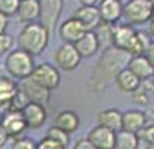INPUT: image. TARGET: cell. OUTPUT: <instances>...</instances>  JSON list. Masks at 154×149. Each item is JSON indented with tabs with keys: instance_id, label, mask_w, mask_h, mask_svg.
Returning <instances> with one entry per match:
<instances>
[{
	"instance_id": "6",
	"label": "cell",
	"mask_w": 154,
	"mask_h": 149,
	"mask_svg": "<svg viewBox=\"0 0 154 149\" xmlns=\"http://www.w3.org/2000/svg\"><path fill=\"white\" fill-rule=\"evenodd\" d=\"M0 123L7 134L9 141H17V139L24 137L26 130H28L21 111H5L0 118Z\"/></svg>"
},
{
	"instance_id": "9",
	"label": "cell",
	"mask_w": 154,
	"mask_h": 149,
	"mask_svg": "<svg viewBox=\"0 0 154 149\" xmlns=\"http://www.w3.org/2000/svg\"><path fill=\"white\" fill-rule=\"evenodd\" d=\"M19 88L28 97L29 102H38V104H43V106H47L50 102V90H47L42 85H38L31 76L21 80L19 82Z\"/></svg>"
},
{
	"instance_id": "32",
	"label": "cell",
	"mask_w": 154,
	"mask_h": 149,
	"mask_svg": "<svg viewBox=\"0 0 154 149\" xmlns=\"http://www.w3.org/2000/svg\"><path fill=\"white\" fill-rule=\"evenodd\" d=\"M36 149H66L61 144H57L56 141H52L49 137H43L40 142H36Z\"/></svg>"
},
{
	"instance_id": "3",
	"label": "cell",
	"mask_w": 154,
	"mask_h": 149,
	"mask_svg": "<svg viewBox=\"0 0 154 149\" xmlns=\"http://www.w3.org/2000/svg\"><path fill=\"white\" fill-rule=\"evenodd\" d=\"M151 0H126L123 4V19L132 26H140L151 21Z\"/></svg>"
},
{
	"instance_id": "21",
	"label": "cell",
	"mask_w": 154,
	"mask_h": 149,
	"mask_svg": "<svg viewBox=\"0 0 154 149\" xmlns=\"http://www.w3.org/2000/svg\"><path fill=\"white\" fill-rule=\"evenodd\" d=\"M54 125L59 127L61 130H64L66 134H73V132H76L78 127H80V116H78V113H75V111L66 109V111H61V113L56 114Z\"/></svg>"
},
{
	"instance_id": "10",
	"label": "cell",
	"mask_w": 154,
	"mask_h": 149,
	"mask_svg": "<svg viewBox=\"0 0 154 149\" xmlns=\"http://www.w3.org/2000/svg\"><path fill=\"white\" fill-rule=\"evenodd\" d=\"M21 114L26 121V127L31 128V130L42 128L47 121V107L43 104H38V102H28L23 107Z\"/></svg>"
},
{
	"instance_id": "7",
	"label": "cell",
	"mask_w": 154,
	"mask_h": 149,
	"mask_svg": "<svg viewBox=\"0 0 154 149\" xmlns=\"http://www.w3.org/2000/svg\"><path fill=\"white\" fill-rule=\"evenodd\" d=\"M38 4H40V23L52 33L63 12V0H38Z\"/></svg>"
},
{
	"instance_id": "2",
	"label": "cell",
	"mask_w": 154,
	"mask_h": 149,
	"mask_svg": "<svg viewBox=\"0 0 154 149\" xmlns=\"http://www.w3.org/2000/svg\"><path fill=\"white\" fill-rule=\"evenodd\" d=\"M35 57L28 54L26 50L23 49H12L5 56V71H7L9 76H12L14 80H24L31 76L33 73V68H35Z\"/></svg>"
},
{
	"instance_id": "23",
	"label": "cell",
	"mask_w": 154,
	"mask_h": 149,
	"mask_svg": "<svg viewBox=\"0 0 154 149\" xmlns=\"http://www.w3.org/2000/svg\"><path fill=\"white\" fill-rule=\"evenodd\" d=\"M140 147V137L135 132L119 130L116 132V149H139Z\"/></svg>"
},
{
	"instance_id": "15",
	"label": "cell",
	"mask_w": 154,
	"mask_h": 149,
	"mask_svg": "<svg viewBox=\"0 0 154 149\" xmlns=\"http://www.w3.org/2000/svg\"><path fill=\"white\" fill-rule=\"evenodd\" d=\"M126 68L132 71L133 75L140 80V82H147V80L152 78L154 75V68L152 64L146 59V56H133L126 61Z\"/></svg>"
},
{
	"instance_id": "37",
	"label": "cell",
	"mask_w": 154,
	"mask_h": 149,
	"mask_svg": "<svg viewBox=\"0 0 154 149\" xmlns=\"http://www.w3.org/2000/svg\"><path fill=\"white\" fill-rule=\"evenodd\" d=\"M5 106H7V104H5L4 101H0V113H4V111H5Z\"/></svg>"
},
{
	"instance_id": "33",
	"label": "cell",
	"mask_w": 154,
	"mask_h": 149,
	"mask_svg": "<svg viewBox=\"0 0 154 149\" xmlns=\"http://www.w3.org/2000/svg\"><path fill=\"white\" fill-rule=\"evenodd\" d=\"M71 149H95L94 146H92V142L85 137V139H78L76 142H75V146Z\"/></svg>"
},
{
	"instance_id": "20",
	"label": "cell",
	"mask_w": 154,
	"mask_h": 149,
	"mask_svg": "<svg viewBox=\"0 0 154 149\" xmlns=\"http://www.w3.org/2000/svg\"><path fill=\"white\" fill-rule=\"evenodd\" d=\"M16 16L24 24L40 21V4H38V0H21Z\"/></svg>"
},
{
	"instance_id": "18",
	"label": "cell",
	"mask_w": 154,
	"mask_h": 149,
	"mask_svg": "<svg viewBox=\"0 0 154 149\" xmlns=\"http://www.w3.org/2000/svg\"><path fill=\"white\" fill-rule=\"evenodd\" d=\"M76 50L80 52L82 59L83 57H94L100 50V43H99V38L95 35V31H87L76 43H75Z\"/></svg>"
},
{
	"instance_id": "29",
	"label": "cell",
	"mask_w": 154,
	"mask_h": 149,
	"mask_svg": "<svg viewBox=\"0 0 154 149\" xmlns=\"http://www.w3.org/2000/svg\"><path fill=\"white\" fill-rule=\"evenodd\" d=\"M14 36L9 35V33H2L0 35V57L2 56H7L9 52L12 50V47H14Z\"/></svg>"
},
{
	"instance_id": "13",
	"label": "cell",
	"mask_w": 154,
	"mask_h": 149,
	"mask_svg": "<svg viewBox=\"0 0 154 149\" xmlns=\"http://www.w3.org/2000/svg\"><path fill=\"white\" fill-rule=\"evenodd\" d=\"M88 141L95 149H116V132L97 125L88 132Z\"/></svg>"
},
{
	"instance_id": "34",
	"label": "cell",
	"mask_w": 154,
	"mask_h": 149,
	"mask_svg": "<svg viewBox=\"0 0 154 149\" xmlns=\"http://www.w3.org/2000/svg\"><path fill=\"white\" fill-rule=\"evenodd\" d=\"M144 56H146V59L152 64V68H154V40H151L149 47H147L146 52H144Z\"/></svg>"
},
{
	"instance_id": "28",
	"label": "cell",
	"mask_w": 154,
	"mask_h": 149,
	"mask_svg": "<svg viewBox=\"0 0 154 149\" xmlns=\"http://www.w3.org/2000/svg\"><path fill=\"white\" fill-rule=\"evenodd\" d=\"M19 2L21 0H0V12L4 16H16L17 9H19Z\"/></svg>"
},
{
	"instance_id": "41",
	"label": "cell",
	"mask_w": 154,
	"mask_h": 149,
	"mask_svg": "<svg viewBox=\"0 0 154 149\" xmlns=\"http://www.w3.org/2000/svg\"><path fill=\"white\" fill-rule=\"evenodd\" d=\"M151 83H152V87H154V75H152V78H151Z\"/></svg>"
},
{
	"instance_id": "39",
	"label": "cell",
	"mask_w": 154,
	"mask_h": 149,
	"mask_svg": "<svg viewBox=\"0 0 154 149\" xmlns=\"http://www.w3.org/2000/svg\"><path fill=\"white\" fill-rule=\"evenodd\" d=\"M149 23H152L154 24V4H152V11H151V21Z\"/></svg>"
},
{
	"instance_id": "16",
	"label": "cell",
	"mask_w": 154,
	"mask_h": 149,
	"mask_svg": "<svg viewBox=\"0 0 154 149\" xmlns=\"http://www.w3.org/2000/svg\"><path fill=\"white\" fill-rule=\"evenodd\" d=\"M147 123V113L140 111V109H128L121 116V130H128V132H135L139 134Z\"/></svg>"
},
{
	"instance_id": "30",
	"label": "cell",
	"mask_w": 154,
	"mask_h": 149,
	"mask_svg": "<svg viewBox=\"0 0 154 149\" xmlns=\"http://www.w3.org/2000/svg\"><path fill=\"white\" fill-rule=\"evenodd\" d=\"M140 142H146V144H151L154 142V123H146V127L139 132Z\"/></svg>"
},
{
	"instance_id": "8",
	"label": "cell",
	"mask_w": 154,
	"mask_h": 149,
	"mask_svg": "<svg viewBox=\"0 0 154 149\" xmlns=\"http://www.w3.org/2000/svg\"><path fill=\"white\" fill-rule=\"evenodd\" d=\"M85 33H87V29L83 28V24L73 16L64 19L57 26V35H59V40L63 43H76Z\"/></svg>"
},
{
	"instance_id": "25",
	"label": "cell",
	"mask_w": 154,
	"mask_h": 149,
	"mask_svg": "<svg viewBox=\"0 0 154 149\" xmlns=\"http://www.w3.org/2000/svg\"><path fill=\"white\" fill-rule=\"evenodd\" d=\"M112 26L114 24H107V23H100L97 28L94 29L95 35L99 38V43H100V49L106 50L112 47V40H111V35H112Z\"/></svg>"
},
{
	"instance_id": "12",
	"label": "cell",
	"mask_w": 154,
	"mask_h": 149,
	"mask_svg": "<svg viewBox=\"0 0 154 149\" xmlns=\"http://www.w3.org/2000/svg\"><path fill=\"white\" fill-rule=\"evenodd\" d=\"M73 17H76L78 21L83 24L87 31H94L100 24V14H99L97 4H82L78 9H75Z\"/></svg>"
},
{
	"instance_id": "40",
	"label": "cell",
	"mask_w": 154,
	"mask_h": 149,
	"mask_svg": "<svg viewBox=\"0 0 154 149\" xmlns=\"http://www.w3.org/2000/svg\"><path fill=\"white\" fill-rule=\"evenodd\" d=\"M146 149H154V142H151V144H146Z\"/></svg>"
},
{
	"instance_id": "43",
	"label": "cell",
	"mask_w": 154,
	"mask_h": 149,
	"mask_svg": "<svg viewBox=\"0 0 154 149\" xmlns=\"http://www.w3.org/2000/svg\"><path fill=\"white\" fill-rule=\"evenodd\" d=\"M151 2H152V4H154V0H151Z\"/></svg>"
},
{
	"instance_id": "42",
	"label": "cell",
	"mask_w": 154,
	"mask_h": 149,
	"mask_svg": "<svg viewBox=\"0 0 154 149\" xmlns=\"http://www.w3.org/2000/svg\"><path fill=\"white\" fill-rule=\"evenodd\" d=\"M139 149H146V147H139Z\"/></svg>"
},
{
	"instance_id": "11",
	"label": "cell",
	"mask_w": 154,
	"mask_h": 149,
	"mask_svg": "<svg viewBox=\"0 0 154 149\" xmlns=\"http://www.w3.org/2000/svg\"><path fill=\"white\" fill-rule=\"evenodd\" d=\"M97 9L102 23L118 24L123 19V2L121 0H99Z\"/></svg>"
},
{
	"instance_id": "36",
	"label": "cell",
	"mask_w": 154,
	"mask_h": 149,
	"mask_svg": "<svg viewBox=\"0 0 154 149\" xmlns=\"http://www.w3.org/2000/svg\"><path fill=\"white\" fill-rule=\"evenodd\" d=\"M7 142H9V137H7V134H5L4 127H2V123H0V149L4 147Z\"/></svg>"
},
{
	"instance_id": "17",
	"label": "cell",
	"mask_w": 154,
	"mask_h": 149,
	"mask_svg": "<svg viewBox=\"0 0 154 149\" xmlns=\"http://www.w3.org/2000/svg\"><path fill=\"white\" fill-rule=\"evenodd\" d=\"M114 83L118 87L119 92L123 94H133L140 85V80L133 75L128 68H121V70L114 75Z\"/></svg>"
},
{
	"instance_id": "24",
	"label": "cell",
	"mask_w": 154,
	"mask_h": 149,
	"mask_svg": "<svg viewBox=\"0 0 154 149\" xmlns=\"http://www.w3.org/2000/svg\"><path fill=\"white\" fill-rule=\"evenodd\" d=\"M19 90V83L17 80H14L12 76H0V101H4L7 104L9 101L12 99V95Z\"/></svg>"
},
{
	"instance_id": "38",
	"label": "cell",
	"mask_w": 154,
	"mask_h": 149,
	"mask_svg": "<svg viewBox=\"0 0 154 149\" xmlns=\"http://www.w3.org/2000/svg\"><path fill=\"white\" fill-rule=\"evenodd\" d=\"M82 4H97L99 0H80Z\"/></svg>"
},
{
	"instance_id": "22",
	"label": "cell",
	"mask_w": 154,
	"mask_h": 149,
	"mask_svg": "<svg viewBox=\"0 0 154 149\" xmlns=\"http://www.w3.org/2000/svg\"><path fill=\"white\" fill-rule=\"evenodd\" d=\"M151 36H149V33L147 31H135V35H133L132 42H130V45H128V49L125 50L126 56H142L144 52H146V49L149 47V43H151Z\"/></svg>"
},
{
	"instance_id": "1",
	"label": "cell",
	"mask_w": 154,
	"mask_h": 149,
	"mask_svg": "<svg viewBox=\"0 0 154 149\" xmlns=\"http://www.w3.org/2000/svg\"><path fill=\"white\" fill-rule=\"evenodd\" d=\"M50 35H52V33H50L40 21L26 23V24L19 29L16 42H17V47H19V49L26 50V52L31 54L33 57H38L40 54H43V50L49 47Z\"/></svg>"
},
{
	"instance_id": "31",
	"label": "cell",
	"mask_w": 154,
	"mask_h": 149,
	"mask_svg": "<svg viewBox=\"0 0 154 149\" xmlns=\"http://www.w3.org/2000/svg\"><path fill=\"white\" fill-rule=\"evenodd\" d=\"M11 149H36V142L28 137H21L17 141H12V147Z\"/></svg>"
},
{
	"instance_id": "14",
	"label": "cell",
	"mask_w": 154,
	"mask_h": 149,
	"mask_svg": "<svg viewBox=\"0 0 154 149\" xmlns=\"http://www.w3.org/2000/svg\"><path fill=\"white\" fill-rule=\"evenodd\" d=\"M135 31L137 29L133 28L132 24H128V23H118V24H114L112 26V35H111L112 47L121 50V52H125L128 49L130 42H132Z\"/></svg>"
},
{
	"instance_id": "5",
	"label": "cell",
	"mask_w": 154,
	"mask_h": 149,
	"mask_svg": "<svg viewBox=\"0 0 154 149\" xmlns=\"http://www.w3.org/2000/svg\"><path fill=\"white\" fill-rule=\"evenodd\" d=\"M31 78L35 80L38 85L45 87L47 90L52 92L61 85V71L56 68V64L40 63V64H35Z\"/></svg>"
},
{
	"instance_id": "19",
	"label": "cell",
	"mask_w": 154,
	"mask_h": 149,
	"mask_svg": "<svg viewBox=\"0 0 154 149\" xmlns=\"http://www.w3.org/2000/svg\"><path fill=\"white\" fill-rule=\"evenodd\" d=\"M121 116L123 113L118 107H107L97 113V125L109 128L112 132H119L121 130Z\"/></svg>"
},
{
	"instance_id": "4",
	"label": "cell",
	"mask_w": 154,
	"mask_h": 149,
	"mask_svg": "<svg viewBox=\"0 0 154 149\" xmlns=\"http://www.w3.org/2000/svg\"><path fill=\"white\" fill-rule=\"evenodd\" d=\"M54 64L59 71H75L82 64V56L75 43H61L54 52Z\"/></svg>"
},
{
	"instance_id": "26",
	"label": "cell",
	"mask_w": 154,
	"mask_h": 149,
	"mask_svg": "<svg viewBox=\"0 0 154 149\" xmlns=\"http://www.w3.org/2000/svg\"><path fill=\"white\" fill-rule=\"evenodd\" d=\"M29 101H28V97L23 94V90L19 88L17 92L12 95V99L7 102V106H5V111H23V107L28 104Z\"/></svg>"
},
{
	"instance_id": "35",
	"label": "cell",
	"mask_w": 154,
	"mask_h": 149,
	"mask_svg": "<svg viewBox=\"0 0 154 149\" xmlns=\"http://www.w3.org/2000/svg\"><path fill=\"white\" fill-rule=\"evenodd\" d=\"M7 26H9V17L0 12V35L2 33H7Z\"/></svg>"
},
{
	"instance_id": "27",
	"label": "cell",
	"mask_w": 154,
	"mask_h": 149,
	"mask_svg": "<svg viewBox=\"0 0 154 149\" xmlns=\"http://www.w3.org/2000/svg\"><path fill=\"white\" fill-rule=\"evenodd\" d=\"M45 137H49V139H52V141H56L57 144H61L63 147H68L69 146V134H66L64 130H61L59 127H50L49 130H47V135Z\"/></svg>"
}]
</instances>
